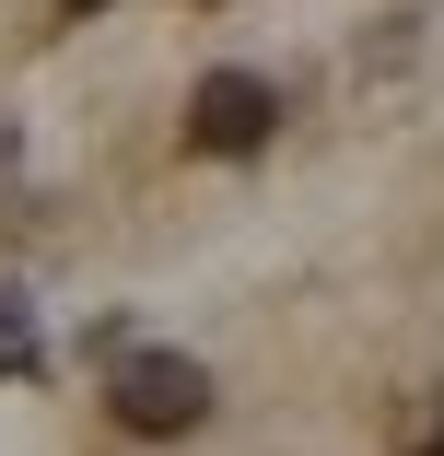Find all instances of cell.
Segmentation results:
<instances>
[{
	"label": "cell",
	"mask_w": 444,
	"mask_h": 456,
	"mask_svg": "<svg viewBox=\"0 0 444 456\" xmlns=\"http://www.w3.org/2000/svg\"><path fill=\"white\" fill-rule=\"evenodd\" d=\"M432 456H444V444H432Z\"/></svg>",
	"instance_id": "5b68a950"
},
{
	"label": "cell",
	"mask_w": 444,
	"mask_h": 456,
	"mask_svg": "<svg viewBox=\"0 0 444 456\" xmlns=\"http://www.w3.org/2000/svg\"><path fill=\"white\" fill-rule=\"evenodd\" d=\"M70 12H106V0H70Z\"/></svg>",
	"instance_id": "277c9868"
},
{
	"label": "cell",
	"mask_w": 444,
	"mask_h": 456,
	"mask_svg": "<svg viewBox=\"0 0 444 456\" xmlns=\"http://www.w3.org/2000/svg\"><path fill=\"white\" fill-rule=\"evenodd\" d=\"M270 129H281V94H270L257 70H211L199 94H188V141H199V152H257Z\"/></svg>",
	"instance_id": "7a4b0ae2"
},
{
	"label": "cell",
	"mask_w": 444,
	"mask_h": 456,
	"mask_svg": "<svg viewBox=\"0 0 444 456\" xmlns=\"http://www.w3.org/2000/svg\"><path fill=\"white\" fill-rule=\"evenodd\" d=\"M36 362H47V339H36V316H24L12 293H0V375H36Z\"/></svg>",
	"instance_id": "3957f363"
},
{
	"label": "cell",
	"mask_w": 444,
	"mask_h": 456,
	"mask_svg": "<svg viewBox=\"0 0 444 456\" xmlns=\"http://www.w3.org/2000/svg\"><path fill=\"white\" fill-rule=\"evenodd\" d=\"M106 410L129 433H199L211 421V375H199L188 351H129L117 375H106Z\"/></svg>",
	"instance_id": "6da1fadb"
}]
</instances>
